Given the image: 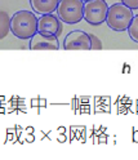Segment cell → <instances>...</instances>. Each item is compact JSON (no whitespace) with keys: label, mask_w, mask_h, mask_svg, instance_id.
Masks as SVG:
<instances>
[{"label":"cell","mask_w":138,"mask_h":160,"mask_svg":"<svg viewBox=\"0 0 138 160\" xmlns=\"http://www.w3.org/2000/svg\"><path fill=\"white\" fill-rule=\"evenodd\" d=\"M11 32L21 40L31 39L37 32V17L31 11H18L11 17Z\"/></svg>","instance_id":"obj_1"},{"label":"cell","mask_w":138,"mask_h":160,"mask_svg":"<svg viewBox=\"0 0 138 160\" xmlns=\"http://www.w3.org/2000/svg\"><path fill=\"white\" fill-rule=\"evenodd\" d=\"M133 9L123 3H115L108 7L106 23L114 31H126L133 19Z\"/></svg>","instance_id":"obj_2"},{"label":"cell","mask_w":138,"mask_h":160,"mask_svg":"<svg viewBox=\"0 0 138 160\" xmlns=\"http://www.w3.org/2000/svg\"><path fill=\"white\" fill-rule=\"evenodd\" d=\"M56 12L63 23H79L84 19V0H60Z\"/></svg>","instance_id":"obj_3"},{"label":"cell","mask_w":138,"mask_h":160,"mask_svg":"<svg viewBox=\"0 0 138 160\" xmlns=\"http://www.w3.org/2000/svg\"><path fill=\"white\" fill-rule=\"evenodd\" d=\"M108 5L106 0H88L84 2V19L93 26L106 22Z\"/></svg>","instance_id":"obj_4"},{"label":"cell","mask_w":138,"mask_h":160,"mask_svg":"<svg viewBox=\"0 0 138 160\" xmlns=\"http://www.w3.org/2000/svg\"><path fill=\"white\" fill-rule=\"evenodd\" d=\"M62 30V21L54 13L40 14V17H37V32L49 36H60Z\"/></svg>","instance_id":"obj_5"},{"label":"cell","mask_w":138,"mask_h":160,"mask_svg":"<svg viewBox=\"0 0 138 160\" xmlns=\"http://www.w3.org/2000/svg\"><path fill=\"white\" fill-rule=\"evenodd\" d=\"M63 49L65 51H74V49H81V51H89L91 49V36L83 30H72L63 39Z\"/></svg>","instance_id":"obj_6"},{"label":"cell","mask_w":138,"mask_h":160,"mask_svg":"<svg viewBox=\"0 0 138 160\" xmlns=\"http://www.w3.org/2000/svg\"><path fill=\"white\" fill-rule=\"evenodd\" d=\"M30 49H32V51H43V49L58 51L60 49L58 36H49V35L36 32L30 39Z\"/></svg>","instance_id":"obj_7"},{"label":"cell","mask_w":138,"mask_h":160,"mask_svg":"<svg viewBox=\"0 0 138 160\" xmlns=\"http://www.w3.org/2000/svg\"><path fill=\"white\" fill-rule=\"evenodd\" d=\"M60 4V0H30V5L37 14L54 13Z\"/></svg>","instance_id":"obj_8"},{"label":"cell","mask_w":138,"mask_h":160,"mask_svg":"<svg viewBox=\"0 0 138 160\" xmlns=\"http://www.w3.org/2000/svg\"><path fill=\"white\" fill-rule=\"evenodd\" d=\"M11 31V17L7 12L0 11V40L5 38Z\"/></svg>","instance_id":"obj_9"},{"label":"cell","mask_w":138,"mask_h":160,"mask_svg":"<svg viewBox=\"0 0 138 160\" xmlns=\"http://www.w3.org/2000/svg\"><path fill=\"white\" fill-rule=\"evenodd\" d=\"M128 35H129V38L133 40V42L138 43V14L133 17L132 19V23L131 26L128 27Z\"/></svg>","instance_id":"obj_10"},{"label":"cell","mask_w":138,"mask_h":160,"mask_svg":"<svg viewBox=\"0 0 138 160\" xmlns=\"http://www.w3.org/2000/svg\"><path fill=\"white\" fill-rule=\"evenodd\" d=\"M89 36H91V49H101L102 48L101 40L93 34H89Z\"/></svg>","instance_id":"obj_11"},{"label":"cell","mask_w":138,"mask_h":160,"mask_svg":"<svg viewBox=\"0 0 138 160\" xmlns=\"http://www.w3.org/2000/svg\"><path fill=\"white\" fill-rule=\"evenodd\" d=\"M121 3L131 9H138V0H121Z\"/></svg>","instance_id":"obj_12"},{"label":"cell","mask_w":138,"mask_h":160,"mask_svg":"<svg viewBox=\"0 0 138 160\" xmlns=\"http://www.w3.org/2000/svg\"><path fill=\"white\" fill-rule=\"evenodd\" d=\"M84 2H88V0H84Z\"/></svg>","instance_id":"obj_13"}]
</instances>
